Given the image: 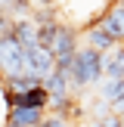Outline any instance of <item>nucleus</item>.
I'll return each mask as SVG.
<instances>
[{
	"instance_id": "nucleus-1",
	"label": "nucleus",
	"mask_w": 124,
	"mask_h": 127,
	"mask_svg": "<svg viewBox=\"0 0 124 127\" xmlns=\"http://www.w3.org/2000/svg\"><path fill=\"white\" fill-rule=\"evenodd\" d=\"M68 78H71L74 90H84V87L102 81V53H96V50H90V47H81L78 53H74Z\"/></svg>"
},
{
	"instance_id": "nucleus-2",
	"label": "nucleus",
	"mask_w": 124,
	"mask_h": 127,
	"mask_svg": "<svg viewBox=\"0 0 124 127\" xmlns=\"http://www.w3.org/2000/svg\"><path fill=\"white\" fill-rule=\"evenodd\" d=\"M16 74H28L25 71V47L12 34H6L0 37V78H16Z\"/></svg>"
},
{
	"instance_id": "nucleus-3",
	"label": "nucleus",
	"mask_w": 124,
	"mask_h": 127,
	"mask_svg": "<svg viewBox=\"0 0 124 127\" xmlns=\"http://www.w3.org/2000/svg\"><path fill=\"white\" fill-rule=\"evenodd\" d=\"M25 71L34 74V78L47 81L50 74L56 71V56L50 53L47 47H28L25 50Z\"/></svg>"
},
{
	"instance_id": "nucleus-4",
	"label": "nucleus",
	"mask_w": 124,
	"mask_h": 127,
	"mask_svg": "<svg viewBox=\"0 0 124 127\" xmlns=\"http://www.w3.org/2000/svg\"><path fill=\"white\" fill-rule=\"evenodd\" d=\"M96 25H99L115 43H124V6L118 3V0H115L105 12H99V22H96Z\"/></svg>"
},
{
	"instance_id": "nucleus-5",
	"label": "nucleus",
	"mask_w": 124,
	"mask_h": 127,
	"mask_svg": "<svg viewBox=\"0 0 124 127\" xmlns=\"http://www.w3.org/2000/svg\"><path fill=\"white\" fill-rule=\"evenodd\" d=\"M47 112L43 109H9L6 112V127H40Z\"/></svg>"
},
{
	"instance_id": "nucleus-6",
	"label": "nucleus",
	"mask_w": 124,
	"mask_h": 127,
	"mask_svg": "<svg viewBox=\"0 0 124 127\" xmlns=\"http://www.w3.org/2000/svg\"><path fill=\"white\" fill-rule=\"evenodd\" d=\"M12 37H16L25 50L28 47H40V43H37V22H34V16L12 19Z\"/></svg>"
},
{
	"instance_id": "nucleus-7",
	"label": "nucleus",
	"mask_w": 124,
	"mask_h": 127,
	"mask_svg": "<svg viewBox=\"0 0 124 127\" xmlns=\"http://www.w3.org/2000/svg\"><path fill=\"white\" fill-rule=\"evenodd\" d=\"M102 78H109V81H124V47H121V43L102 56Z\"/></svg>"
},
{
	"instance_id": "nucleus-8",
	"label": "nucleus",
	"mask_w": 124,
	"mask_h": 127,
	"mask_svg": "<svg viewBox=\"0 0 124 127\" xmlns=\"http://www.w3.org/2000/svg\"><path fill=\"white\" fill-rule=\"evenodd\" d=\"M102 102L109 105L112 115H121V112H124V81H105Z\"/></svg>"
},
{
	"instance_id": "nucleus-9",
	"label": "nucleus",
	"mask_w": 124,
	"mask_h": 127,
	"mask_svg": "<svg viewBox=\"0 0 124 127\" xmlns=\"http://www.w3.org/2000/svg\"><path fill=\"white\" fill-rule=\"evenodd\" d=\"M84 37H87V47H90V50H96V53H102V56L109 53V50H115V47H118V43L112 40V37L105 34L99 25H90V28L84 31Z\"/></svg>"
},
{
	"instance_id": "nucleus-10",
	"label": "nucleus",
	"mask_w": 124,
	"mask_h": 127,
	"mask_svg": "<svg viewBox=\"0 0 124 127\" xmlns=\"http://www.w3.org/2000/svg\"><path fill=\"white\" fill-rule=\"evenodd\" d=\"M96 124H99V127H124V124H121V115H112V112L102 115V118H96Z\"/></svg>"
},
{
	"instance_id": "nucleus-11",
	"label": "nucleus",
	"mask_w": 124,
	"mask_h": 127,
	"mask_svg": "<svg viewBox=\"0 0 124 127\" xmlns=\"http://www.w3.org/2000/svg\"><path fill=\"white\" fill-rule=\"evenodd\" d=\"M121 124H124V112H121Z\"/></svg>"
},
{
	"instance_id": "nucleus-12",
	"label": "nucleus",
	"mask_w": 124,
	"mask_h": 127,
	"mask_svg": "<svg viewBox=\"0 0 124 127\" xmlns=\"http://www.w3.org/2000/svg\"><path fill=\"white\" fill-rule=\"evenodd\" d=\"M90 127H99V124H90Z\"/></svg>"
}]
</instances>
